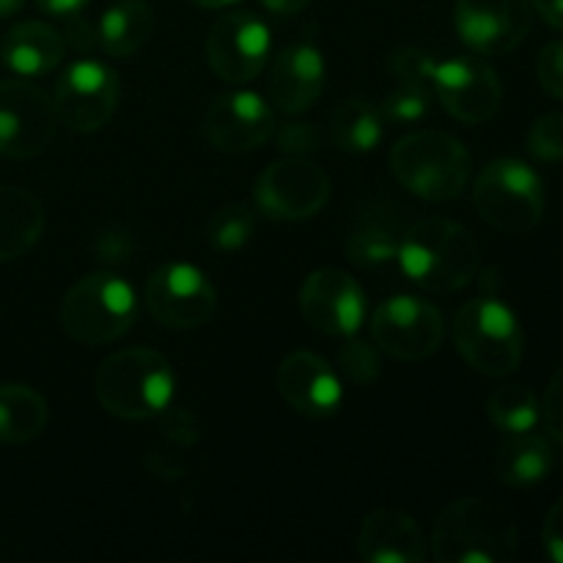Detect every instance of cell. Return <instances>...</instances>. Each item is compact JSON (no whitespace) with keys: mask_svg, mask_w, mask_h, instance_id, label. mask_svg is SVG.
Here are the masks:
<instances>
[{"mask_svg":"<svg viewBox=\"0 0 563 563\" xmlns=\"http://www.w3.org/2000/svg\"><path fill=\"white\" fill-rule=\"evenodd\" d=\"M429 548L440 563H511L520 553V528L500 504L467 495L440 511Z\"/></svg>","mask_w":563,"mask_h":563,"instance_id":"obj_1","label":"cell"},{"mask_svg":"<svg viewBox=\"0 0 563 563\" xmlns=\"http://www.w3.org/2000/svg\"><path fill=\"white\" fill-rule=\"evenodd\" d=\"M407 278L432 295H454L473 284L482 267L478 242L465 225L423 218L401 234L399 256Z\"/></svg>","mask_w":563,"mask_h":563,"instance_id":"obj_2","label":"cell"},{"mask_svg":"<svg viewBox=\"0 0 563 563\" xmlns=\"http://www.w3.org/2000/svg\"><path fill=\"white\" fill-rule=\"evenodd\" d=\"M174 368L146 346L113 352L99 366L93 390L104 412L124 421H146L168 410L174 399Z\"/></svg>","mask_w":563,"mask_h":563,"instance_id":"obj_3","label":"cell"},{"mask_svg":"<svg viewBox=\"0 0 563 563\" xmlns=\"http://www.w3.org/2000/svg\"><path fill=\"white\" fill-rule=\"evenodd\" d=\"M390 170L412 196L445 203L465 192L473 174V159L462 141L449 132L421 130L405 135L390 148Z\"/></svg>","mask_w":563,"mask_h":563,"instance_id":"obj_4","label":"cell"},{"mask_svg":"<svg viewBox=\"0 0 563 563\" xmlns=\"http://www.w3.org/2000/svg\"><path fill=\"white\" fill-rule=\"evenodd\" d=\"M137 319V297L115 273L86 275L66 291L60 302V328L71 341L86 346L110 344L132 330Z\"/></svg>","mask_w":563,"mask_h":563,"instance_id":"obj_5","label":"cell"},{"mask_svg":"<svg viewBox=\"0 0 563 563\" xmlns=\"http://www.w3.org/2000/svg\"><path fill=\"white\" fill-rule=\"evenodd\" d=\"M454 341L467 366L487 377H509L526 355V335L517 313L498 297L465 302L454 319Z\"/></svg>","mask_w":563,"mask_h":563,"instance_id":"obj_6","label":"cell"},{"mask_svg":"<svg viewBox=\"0 0 563 563\" xmlns=\"http://www.w3.org/2000/svg\"><path fill=\"white\" fill-rule=\"evenodd\" d=\"M473 203L493 229L526 234L542 223L544 185L531 165L500 157L482 168L473 185Z\"/></svg>","mask_w":563,"mask_h":563,"instance_id":"obj_7","label":"cell"},{"mask_svg":"<svg viewBox=\"0 0 563 563\" xmlns=\"http://www.w3.org/2000/svg\"><path fill=\"white\" fill-rule=\"evenodd\" d=\"M445 335L443 313L434 302L412 295H396L372 313V339L394 361H427L440 350Z\"/></svg>","mask_w":563,"mask_h":563,"instance_id":"obj_8","label":"cell"},{"mask_svg":"<svg viewBox=\"0 0 563 563\" xmlns=\"http://www.w3.org/2000/svg\"><path fill=\"white\" fill-rule=\"evenodd\" d=\"M53 97L25 77L0 80V154L31 159L49 146L58 130Z\"/></svg>","mask_w":563,"mask_h":563,"instance_id":"obj_9","label":"cell"},{"mask_svg":"<svg viewBox=\"0 0 563 563\" xmlns=\"http://www.w3.org/2000/svg\"><path fill=\"white\" fill-rule=\"evenodd\" d=\"M154 322L174 330H192L207 324L218 311V291L207 275L185 262H170L154 269L143 291Z\"/></svg>","mask_w":563,"mask_h":563,"instance_id":"obj_10","label":"cell"},{"mask_svg":"<svg viewBox=\"0 0 563 563\" xmlns=\"http://www.w3.org/2000/svg\"><path fill=\"white\" fill-rule=\"evenodd\" d=\"M121 80L108 64L77 60L58 77L53 91L58 121L71 132H97L119 108Z\"/></svg>","mask_w":563,"mask_h":563,"instance_id":"obj_11","label":"cell"},{"mask_svg":"<svg viewBox=\"0 0 563 563\" xmlns=\"http://www.w3.org/2000/svg\"><path fill=\"white\" fill-rule=\"evenodd\" d=\"M253 196L267 218L295 223L322 212L330 198V179L317 163L289 154L262 170Z\"/></svg>","mask_w":563,"mask_h":563,"instance_id":"obj_12","label":"cell"},{"mask_svg":"<svg viewBox=\"0 0 563 563\" xmlns=\"http://www.w3.org/2000/svg\"><path fill=\"white\" fill-rule=\"evenodd\" d=\"M273 47L267 22L253 11H229L207 36L209 69L231 86H245L264 69Z\"/></svg>","mask_w":563,"mask_h":563,"instance_id":"obj_13","label":"cell"},{"mask_svg":"<svg viewBox=\"0 0 563 563\" xmlns=\"http://www.w3.org/2000/svg\"><path fill=\"white\" fill-rule=\"evenodd\" d=\"M432 88L449 115L465 124H484L498 113L504 102V82L498 71L476 55L438 60Z\"/></svg>","mask_w":563,"mask_h":563,"instance_id":"obj_14","label":"cell"},{"mask_svg":"<svg viewBox=\"0 0 563 563\" xmlns=\"http://www.w3.org/2000/svg\"><path fill=\"white\" fill-rule=\"evenodd\" d=\"M456 33L482 55H506L520 47L533 25L531 0H456Z\"/></svg>","mask_w":563,"mask_h":563,"instance_id":"obj_15","label":"cell"},{"mask_svg":"<svg viewBox=\"0 0 563 563\" xmlns=\"http://www.w3.org/2000/svg\"><path fill=\"white\" fill-rule=\"evenodd\" d=\"M300 311L313 330L333 339H346L366 319V295L344 269L324 267L306 278L300 289Z\"/></svg>","mask_w":563,"mask_h":563,"instance_id":"obj_16","label":"cell"},{"mask_svg":"<svg viewBox=\"0 0 563 563\" xmlns=\"http://www.w3.org/2000/svg\"><path fill=\"white\" fill-rule=\"evenodd\" d=\"M275 113L253 91L220 93L203 113V135L218 152L245 154L275 135Z\"/></svg>","mask_w":563,"mask_h":563,"instance_id":"obj_17","label":"cell"},{"mask_svg":"<svg viewBox=\"0 0 563 563\" xmlns=\"http://www.w3.org/2000/svg\"><path fill=\"white\" fill-rule=\"evenodd\" d=\"M278 394L286 405L306 418H328L339 410L344 388L324 357L317 352H291L278 366Z\"/></svg>","mask_w":563,"mask_h":563,"instance_id":"obj_18","label":"cell"},{"mask_svg":"<svg viewBox=\"0 0 563 563\" xmlns=\"http://www.w3.org/2000/svg\"><path fill=\"white\" fill-rule=\"evenodd\" d=\"M324 58L313 42H297L280 49L267 77V97L286 115L306 113L324 91Z\"/></svg>","mask_w":563,"mask_h":563,"instance_id":"obj_19","label":"cell"},{"mask_svg":"<svg viewBox=\"0 0 563 563\" xmlns=\"http://www.w3.org/2000/svg\"><path fill=\"white\" fill-rule=\"evenodd\" d=\"M357 553L366 563H421L429 555V542L416 517L399 509H374L357 533Z\"/></svg>","mask_w":563,"mask_h":563,"instance_id":"obj_20","label":"cell"},{"mask_svg":"<svg viewBox=\"0 0 563 563\" xmlns=\"http://www.w3.org/2000/svg\"><path fill=\"white\" fill-rule=\"evenodd\" d=\"M66 42L60 31L38 20L20 22L0 42V58L20 77H38L53 71L64 58Z\"/></svg>","mask_w":563,"mask_h":563,"instance_id":"obj_21","label":"cell"},{"mask_svg":"<svg viewBox=\"0 0 563 563\" xmlns=\"http://www.w3.org/2000/svg\"><path fill=\"white\" fill-rule=\"evenodd\" d=\"M555 467V451L548 438L531 432L509 434L495 451L493 471L495 478L506 487H533V484L544 482L550 471Z\"/></svg>","mask_w":563,"mask_h":563,"instance_id":"obj_22","label":"cell"},{"mask_svg":"<svg viewBox=\"0 0 563 563\" xmlns=\"http://www.w3.org/2000/svg\"><path fill=\"white\" fill-rule=\"evenodd\" d=\"M44 231V209L20 187L0 185V262H11L31 251Z\"/></svg>","mask_w":563,"mask_h":563,"instance_id":"obj_23","label":"cell"},{"mask_svg":"<svg viewBox=\"0 0 563 563\" xmlns=\"http://www.w3.org/2000/svg\"><path fill=\"white\" fill-rule=\"evenodd\" d=\"M154 31V9L146 0H119L99 20V44L110 58L126 60L148 42Z\"/></svg>","mask_w":563,"mask_h":563,"instance_id":"obj_24","label":"cell"},{"mask_svg":"<svg viewBox=\"0 0 563 563\" xmlns=\"http://www.w3.org/2000/svg\"><path fill=\"white\" fill-rule=\"evenodd\" d=\"M49 407L38 390L22 383L0 385V443L22 445L47 429Z\"/></svg>","mask_w":563,"mask_h":563,"instance_id":"obj_25","label":"cell"},{"mask_svg":"<svg viewBox=\"0 0 563 563\" xmlns=\"http://www.w3.org/2000/svg\"><path fill=\"white\" fill-rule=\"evenodd\" d=\"M328 135L341 152L366 154L383 141V113L366 99H346L330 115Z\"/></svg>","mask_w":563,"mask_h":563,"instance_id":"obj_26","label":"cell"},{"mask_svg":"<svg viewBox=\"0 0 563 563\" xmlns=\"http://www.w3.org/2000/svg\"><path fill=\"white\" fill-rule=\"evenodd\" d=\"M487 416L500 432L520 434L531 432L542 418V407H539L537 394L528 385L511 383L500 385L487 401Z\"/></svg>","mask_w":563,"mask_h":563,"instance_id":"obj_27","label":"cell"},{"mask_svg":"<svg viewBox=\"0 0 563 563\" xmlns=\"http://www.w3.org/2000/svg\"><path fill=\"white\" fill-rule=\"evenodd\" d=\"M399 229L388 220L372 218L352 231V236L346 240V256L357 267H383L399 256Z\"/></svg>","mask_w":563,"mask_h":563,"instance_id":"obj_28","label":"cell"},{"mask_svg":"<svg viewBox=\"0 0 563 563\" xmlns=\"http://www.w3.org/2000/svg\"><path fill=\"white\" fill-rule=\"evenodd\" d=\"M253 225H256V214L251 207L229 203L209 220V245L218 247V251H240L251 240Z\"/></svg>","mask_w":563,"mask_h":563,"instance_id":"obj_29","label":"cell"},{"mask_svg":"<svg viewBox=\"0 0 563 563\" xmlns=\"http://www.w3.org/2000/svg\"><path fill=\"white\" fill-rule=\"evenodd\" d=\"M339 366L352 385H372L383 372L377 346L355 335H346V344L339 352Z\"/></svg>","mask_w":563,"mask_h":563,"instance_id":"obj_30","label":"cell"},{"mask_svg":"<svg viewBox=\"0 0 563 563\" xmlns=\"http://www.w3.org/2000/svg\"><path fill=\"white\" fill-rule=\"evenodd\" d=\"M379 113L385 119L396 121V124H410V121H421L429 113V88L410 86V82H399L390 93H385L383 110Z\"/></svg>","mask_w":563,"mask_h":563,"instance_id":"obj_31","label":"cell"},{"mask_svg":"<svg viewBox=\"0 0 563 563\" xmlns=\"http://www.w3.org/2000/svg\"><path fill=\"white\" fill-rule=\"evenodd\" d=\"M528 152L542 163L563 159V113H548L528 132Z\"/></svg>","mask_w":563,"mask_h":563,"instance_id":"obj_32","label":"cell"},{"mask_svg":"<svg viewBox=\"0 0 563 563\" xmlns=\"http://www.w3.org/2000/svg\"><path fill=\"white\" fill-rule=\"evenodd\" d=\"M438 60L427 53V49L418 47H405L396 49L388 60V69L394 71V77L399 82H410V86H432V75Z\"/></svg>","mask_w":563,"mask_h":563,"instance_id":"obj_33","label":"cell"},{"mask_svg":"<svg viewBox=\"0 0 563 563\" xmlns=\"http://www.w3.org/2000/svg\"><path fill=\"white\" fill-rule=\"evenodd\" d=\"M275 143L280 152L291 154V157H306L322 148V132L311 121H286V124L275 126Z\"/></svg>","mask_w":563,"mask_h":563,"instance_id":"obj_34","label":"cell"},{"mask_svg":"<svg viewBox=\"0 0 563 563\" xmlns=\"http://www.w3.org/2000/svg\"><path fill=\"white\" fill-rule=\"evenodd\" d=\"M537 77L550 97L563 102V38L544 44L537 58Z\"/></svg>","mask_w":563,"mask_h":563,"instance_id":"obj_35","label":"cell"},{"mask_svg":"<svg viewBox=\"0 0 563 563\" xmlns=\"http://www.w3.org/2000/svg\"><path fill=\"white\" fill-rule=\"evenodd\" d=\"M163 434L176 449H190L201 438V427H198V418L190 410L179 407V410H165Z\"/></svg>","mask_w":563,"mask_h":563,"instance_id":"obj_36","label":"cell"},{"mask_svg":"<svg viewBox=\"0 0 563 563\" xmlns=\"http://www.w3.org/2000/svg\"><path fill=\"white\" fill-rule=\"evenodd\" d=\"M544 429L553 440L563 445V366L553 374L548 390H544V405H542Z\"/></svg>","mask_w":563,"mask_h":563,"instance_id":"obj_37","label":"cell"},{"mask_svg":"<svg viewBox=\"0 0 563 563\" xmlns=\"http://www.w3.org/2000/svg\"><path fill=\"white\" fill-rule=\"evenodd\" d=\"M542 544L550 561L563 563V498L550 506L542 526Z\"/></svg>","mask_w":563,"mask_h":563,"instance_id":"obj_38","label":"cell"},{"mask_svg":"<svg viewBox=\"0 0 563 563\" xmlns=\"http://www.w3.org/2000/svg\"><path fill=\"white\" fill-rule=\"evenodd\" d=\"M130 234L126 231H102L97 242V253L102 262H126L130 258Z\"/></svg>","mask_w":563,"mask_h":563,"instance_id":"obj_39","label":"cell"},{"mask_svg":"<svg viewBox=\"0 0 563 563\" xmlns=\"http://www.w3.org/2000/svg\"><path fill=\"white\" fill-rule=\"evenodd\" d=\"M38 9L49 16H77L88 5V0H36Z\"/></svg>","mask_w":563,"mask_h":563,"instance_id":"obj_40","label":"cell"},{"mask_svg":"<svg viewBox=\"0 0 563 563\" xmlns=\"http://www.w3.org/2000/svg\"><path fill=\"white\" fill-rule=\"evenodd\" d=\"M531 5L548 25L563 31V0H531Z\"/></svg>","mask_w":563,"mask_h":563,"instance_id":"obj_41","label":"cell"},{"mask_svg":"<svg viewBox=\"0 0 563 563\" xmlns=\"http://www.w3.org/2000/svg\"><path fill=\"white\" fill-rule=\"evenodd\" d=\"M262 5L275 16H291L306 11L311 5V0H262Z\"/></svg>","mask_w":563,"mask_h":563,"instance_id":"obj_42","label":"cell"},{"mask_svg":"<svg viewBox=\"0 0 563 563\" xmlns=\"http://www.w3.org/2000/svg\"><path fill=\"white\" fill-rule=\"evenodd\" d=\"M25 5V0H0V16H11Z\"/></svg>","mask_w":563,"mask_h":563,"instance_id":"obj_43","label":"cell"},{"mask_svg":"<svg viewBox=\"0 0 563 563\" xmlns=\"http://www.w3.org/2000/svg\"><path fill=\"white\" fill-rule=\"evenodd\" d=\"M196 5H201V9H225V5L236 3V0H192Z\"/></svg>","mask_w":563,"mask_h":563,"instance_id":"obj_44","label":"cell"}]
</instances>
